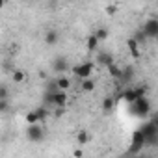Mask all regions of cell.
<instances>
[{
  "mask_svg": "<svg viewBox=\"0 0 158 158\" xmlns=\"http://www.w3.org/2000/svg\"><path fill=\"white\" fill-rule=\"evenodd\" d=\"M121 97H123V101H125V102H128V104H134V102H136L138 99H141V97L138 95L136 88H128V89H125Z\"/></svg>",
  "mask_w": 158,
  "mask_h": 158,
  "instance_id": "8",
  "label": "cell"
},
{
  "mask_svg": "<svg viewBox=\"0 0 158 158\" xmlns=\"http://www.w3.org/2000/svg\"><path fill=\"white\" fill-rule=\"evenodd\" d=\"M24 119H26L28 127H30V125H39V123H41V121H39V117H37V112H35V110L28 112V114L24 115Z\"/></svg>",
  "mask_w": 158,
  "mask_h": 158,
  "instance_id": "16",
  "label": "cell"
},
{
  "mask_svg": "<svg viewBox=\"0 0 158 158\" xmlns=\"http://www.w3.org/2000/svg\"><path fill=\"white\" fill-rule=\"evenodd\" d=\"M141 132H143V136H145V139L147 138H152V136H158V128H156V125L149 119L147 123H143L141 125V128H139Z\"/></svg>",
  "mask_w": 158,
  "mask_h": 158,
  "instance_id": "7",
  "label": "cell"
},
{
  "mask_svg": "<svg viewBox=\"0 0 158 158\" xmlns=\"http://www.w3.org/2000/svg\"><path fill=\"white\" fill-rule=\"evenodd\" d=\"M145 145H147V147H158V136L147 138V139H145Z\"/></svg>",
  "mask_w": 158,
  "mask_h": 158,
  "instance_id": "24",
  "label": "cell"
},
{
  "mask_svg": "<svg viewBox=\"0 0 158 158\" xmlns=\"http://www.w3.org/2000/svg\"><path fill=\"white\" fill-rule=\"evenodd\" d=\"M154 41H156V43H158V37H156V39H154Z\"/></svg>",
  "mask_w": 158,
  "mask_h": 158,
  "instance_id": "31",
  "label": "cell"
},
{
  "mask_svg": "<svg viewBox=\"0 0 158 158\" xmlns=\"http://www.w3.org/2000/svg\"><path fill=\"white\" fill-rule=\"evenodd\" d=\"M139 158H147V156H139Z\"/></svg>",
  "mask_w": 158,
  "mask_h": 158,
  "instance_id": "32",
  "label": "cell"
},
{
  "mask_svg": "<svg viewBox=\"0 0 158 158\" xmlns=\"http://www.w3.org/2000/svg\"><path fill=\"white\" fill-rule=\"evenodd\" d=\"M97 63L110 67V65H114L115 61H114V56H112L110 52H99V56H97Z\"/></svg>",
  "mask_w": 158,
  "mask_h": 158,
  "instance_id": "10",
  "label": "cell"
},
{
  "mask_svg": "<svg viewBox=\"0 0 158 158\" xmlns=\"http://www.w3.org/2000/svg\"><path fill=\"white\" fill-rule=\"evenodd\" d=\"M151 121H152V123H154V125H156V128H158V112H156V114H152V115H151Z\"/></svg>",
  "mask_w": 158,
  "mask_h": 158,
  "instance_id": "28",
  "label": "cell"
},
{
  "mask_svg": "<svg viewBox=\"0 0 158 158\" xmlns=\"http://www.w3.org/2000/svg\"><path fill=\"white\" fill-rule=\"evenodd\" d=\"M93 34L97 35V39H99V41H104V39L108 37V28H97Z\"/></svg>",
  "mask_w": 158,
  "mask_h": 158,
  "instance_id": "21",
  "label": "cell"
},
{
  "mask_svg": "<svg viewBox=\"0 0 158 158\" xmlns=\"http://www.w3.org/2000/svg\"><path fill=\"white\" fill-rule=\"evenodd\" d=\"M127 45H128V50H130V54H132L134 58H139V43H138L134 37H130V39L127 41Z\"/></svg>",
  "mask_w": 158,
  "mask_h": 158,
  "instance_id": "11",
  "label": "cell"
},
{
  "mask_svg": "<svg viewBox=\"0 0 158 158\" xmlns=\"http://www.w3.org/2000/svg\"><path fill=\"white\" fill-rule=\"evenodd\" d=\"M99 39H97V35L95 34H91L89 37H88V41H86V47H88V50H97V47H99Z\"/></svg>",
  "mask_w": 158,
  "mask_h": 158,
  "instance_id": "17",
  "label": "cell"
},
{
  "mask_svg": "<svg viewBox=\"0 0 158 158\" xmlns=\"http://www.w3.org/2000/svg\"><path fill=\"white\" fill-rule=\"evenodd\" d=\"M80 88H82V91H86V93H89V91H93V89H95V82L91 80V78H88V80H82V84H80Z\"/></svg>",
  "mask_w": 158,
  "mask_h": 158,
  "instance_id": "19",
  "label": "cell"
},
{
  "mask_svg": "<svg viewBox=\"0 0 158 158\" xmlns=\"http://www.w3.org/2000/svg\"><path fill=\"white\" fill-rule=\"evenodd\" d=\"M76 141L80 143V145H86V143L91 141V134H89L88 130H80V132L76 134Z\"/></svg>",
  "mask_w": 158,
  "mask_h": 158,
  "instance_id": "14",
  "label": "cell"
},
{
  "mask_svg": "<svg viewBox=\"0 0 158 158\" xmlns=\"http://www.w3.org/2000/svg\"><path fill=\"white\" fill-rule=\"evenodd\" d=\"M117 11V6H108V13H115Z\"/></svg>",
  "mask_w": 158,
  "mask_h": 158,
  "instance_id": "30",
  "label": "cell"
},
{
  "mask_svg": "<svg viewBox=\"0 0 158 158\" xmlns=\"http://www.w3.org/2000/svg\"><path fill=\"white\" fill-rule=\"evenodd\" d=\"M82 154H84L82 149H74V151H73V156H74V158H82Z\"/></svg>",
  "mask_w": 158,
  "mask_h": 158,
  "instance_id": "27",
  "label": "cell"
},
{
  "mask_svg": "<svg viewBox=\"0 0 158 158\" xmlns=\"http://www.w3.org/2000/svg\"><path fill=\"white\" fill-rule=\"evenodd\" d=\"M26 138H28L30 141H34V143L43 141V139H45V130H43V127H41V125H30L28 130H26Z\"/></svg>",
  "mask_w": 158,
  "mask_h": 158,
  "instance_id": "5",
  "label": "cell"
},
{
  "mask_svg": "<svg viewBox=\"0 0 158 158\" xmlns=\"http://www.w3.org/2000/svg\"><path fill=\"white\" fill-rule=\"evenodd\" d=\"M134 39H136V41H138V43H139V41H145V39H147V35H145V34H143V30H139V32H138V34H136V37H134Z\"/></svg>",
  "mask_w": 158,
  "mask_h": 158,
  "instance_id": "26",
  "label": "cell"
},
{
  "mask_svg": "<svg viewBox=\"0 0 158 158\" xmlns=\"http://www.w3.org/2000/svg\"><path fill=\"white\" fill-rule=\"evenodd\" d=\"M0 101H8V88L6 86L0 88Z\"/></svg>",
  "mask_w": 158,
  "mask_h": 158,
  "instance_id": "25",
  "label": "cell"
},
{
  "mask_svg": "<svg viewBox=\"0 0 158 158\" xmlns=\"http://www.w3.org/2000/svg\"><path fill=\"white\" fill-rule=\"evenodd\" d=\"M0 110H2V112L8 110V101H0Z\"/></svg>",
  "mask_w": 158,
  "mask_h": 158,
  "instance_id": "29",
  "label": "cell"
},
{
  "mask_svg": "<svg viewBox=\"0 0 158 158\" xmlns=\"http://www.w3.org/2000/svg\"><path fill=\"white\" fill-rule=\"evenodd\" d=\"M132 74H134V69L132 67H123V76H121V80L119 82H130L132 80Z\"/></svg>",
  "mask_w": 158,
  "mask_h": 158,
  "instance_id": "18",
  "label": "cell"
},
{
  "mask_svg": "<svg viewBox=\"0 0 158 158\" xmlns=\"http://www.w3.org/2000/svg\"><path fill=\"white\" fill-rule=\"evenodd\" d=\"M67 104V93L65 91H58L56 99H54V108H63Z\"/></svg>",
  "mask_w": 158,
  "mask_h": 158,
  "instance_id": "12",
  "label": "cell"
},
{
  "mask_svg": "<svg viewBox=\"0 0 158 158\" xmlns=\"http://www.w3.org/2000/svg\"><path fill=\"white\" fill-rule=\"evenodd\" d=\"M115 106V99H112V97H106V99H102V110H112Z\"/></svg>",
  "mask_w": 158,
  "mask_h": 158,
  "instance_id": "20",
  "label": "cell"
},
{
  "mask_svg": "<svg viewBox=\"0 0 158 158\" xmlns=\"http://www.w3.org/2000/svg\"><path fill=\"white\" fill-rule=\"evenodd\" d=\"M58 41H60V32H58V30H47V32H45V43H47V45L52 47V45H56Z\"/></svg>",
  "mask_w": 158,
  "mask_h": 158,
  "instance_id": "9",
  "label": "cell"
},
{
  "mask_svg": "<svg viewBox=\"0 0 158 158\" xmlns=\"http://www.w3.org/2000/svg\"><path fill=\"white\" fill-rule=\"evenodd\" d=\"M93 69H95L93 61H82V63H76L73 67V73H74V76L80 78V80H88L93 74Z\"/></svg>",
  "mask_w": 158,
  "mask_h": 158,
  "instance_id": "1",
  "label": "cell"
},
{
  "mask_svg": "<svg viewBox=\"0 0 158 158\" xmlns=\"http://www.w3.org/2000/svg\"><path fill=\"white\" fill-rule=\"evenodd\" d=\"M130 110H132V114L138 115V117H147V115L151 114V102H149L147 97H141V99H138L134 104H130Z\"/></svg>",
  "mask_w": 158,
  "mask_h": 158,
  "instance_id": "2",
  "label": "cell"
},
{
  "mask_svg": "<svg viewBox=\"0 0 158 158\" xmlns=\"http://www.w3.org/2000/svg\"><path fill=\"white\" fill-rule=\"evenodd\" d=\"M35 112H37L39 121H45V119L48 117V110H47V106H39V108H35Z\"/></svg>",
  "mask_w": 158,
  "mask_h": 158,
  "instance_id": "22",
  "label": "cell"
},
{
  "mask_svg": "<svg viewBox=\"0 0 158 158\" xmlns=\"http://www.w3.org/2000/svg\"><path fill=\"white\" fill-rule=\"evenodd\" d=\"M13 80H15V82H23V80H24V71L15 69V71H13Z\"/></svg>",
  "mask_w": 158,
  "mask_h": 158,
  "instance_id": "23",
  "label": "cell"
},
{
  "mask_svg": "<svg viewBox=\"0 0 158 158\" xmlns=\"http://www.w3.org/2000/svg\"><path fill=\"white\" fill-rule=\"evenodd\" d=\"M56 84H58L60 91H65V89L71 88V80H69L67 76H58V78H56Z\"/></svg>",
  "mask_w": 158,
  "mask_h": 158,
  "instance_id": "15",
  "label": "cell"
},
{
  "mask_svg": "<svg viewBox=\"0 0 158 158\" xmlns=\"http://www.w3.org/2000/svg\"><path fill=\"white\" fill-rule=\"evenodd\" d=\"M143 34L147 35V39L149 37H152V39H156L158 37V17H149L147 21H145V24H143Z\"/></svg>",
  "mask_w": 158,
  "mask_h": 158,
  "instance_id": "4",
  "label": "cell"
},
{
  "mask_svg": "<svg viewBox=\"0 0 158 158\" xmlns=\"http://www.w3.org/2000/svg\"><path fill=\"white\" fill-rule=\"evenodd\" d=\"M143 147H145V136H143V132L138 128V130H134V134H132V138H130L128 154H138Z\"/></svg>",
  "mask_w": 158,
  "mask_h": 158,
  "instance_id": "3",
  "label": "cell"
},
{
  "mask_svg": "<svg viewBox=\"0 0 158 158\" xmlns=\"http://www.w3.org/2000/svg\"><path fill=\"white\" fill-rule=\"evenodd\" d=\"M108 73H110L112 78H117V80H121V76H123V67H119L117 63H114V65L108 67Z\"/></svg>",
  "mask_w": 158,
  "mask_h": 158,
  "instance_id": "13",
  "label": "cell"
},
{
  "mask_svg": "<svg viewBox=\"0 0 158 158\" xmlns=\"http://www.w3.org/2000/svg\"><path fill=\"white\" fill-rule=\"evenodd\" d=\"M67 69H69V61H67V58H63V56L54 58V61H52V71H54V73L63 74Z\"/></svg>",
  "mask_w": 158,
  "mask_h": 158,
  "instance_id": "6",
  "label": "cell"
}]
</instances>
